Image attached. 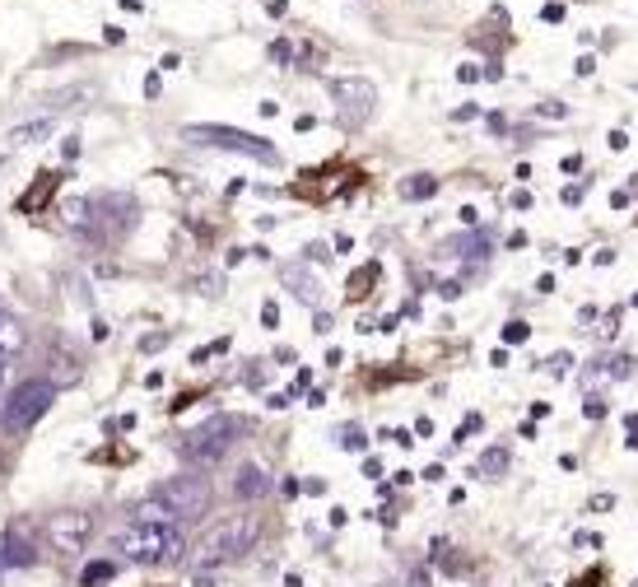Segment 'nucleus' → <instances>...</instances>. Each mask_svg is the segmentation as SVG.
<instances>
[{"instance_id": "nucleus-1", "label": "nucleus", "mask_w": 638, "mask_h": 587, "mask_svg": "<svg viewBox=\"0 0 638 587\" xmlns=\"http://www.w3.org/2000/svg\"><path fill=\"white\" fill-rule=\"evenodd\" d=\"M113 550L126 564L163 568V564H177L182 555H187V537H182L177 522H136L131 518L113 537Z\"/></svg>"}, {"instance_id": "nucleus-2", "label": "nucleus", "mask_w": 638, "mask_h": 587, "mask_svg": "<svg viewBox=\"0 0 638 587\" xmlns=\"http://www.w3.org/2000/svg\"><path fill=\"white\" fill-rule=\"evenodd\" d=\"M51 401H57V382H47V378L20 382V388H14L5 401H0V429H5L10 438L28 434V429L51 411Z\"/></svg>"}, {"instance_id": "nucleus-3", "label": "nucleus", "mask_w": 638, "mask_h": 587, "mask_svg": "<svg viewBox=\"0 0 638 587\" xmlns=\"http://www.w3.org/2000/svg\"><path fill=\"white\" fill-rule=\"evenodd\" d=\"M192 145H210V150H229V154H243V159H257V163H280L276 145H270L266 136H252V131H239V126H214V122H196L187 126Z\"/></svg>"}, {"instance_id": "nucleus-4", "label": "nucleus", "mask_w": 638, "mask_h": 587, "mask_svg": "<svg viewBox=\"0 0 638 587\" xmlns=\"http://www.w3.org/2000/svg\"><path fill=\"white\" fill-rule=\"evenodd\" d=\"M252 541H257V522H252L247 513H239V518H229V522H220V527L206 531V541L196 545V560L206 564V568L229 564V560H243L247 550H252Z\"/></svg>"}, {"instance_id": "nucleus-5", "label": "nucleus", "mask_w": 638, "mask_h": 587, "mask_svg": "<svg viewBox=\"0 0 638 587\" xmlns=\"http://www.w3.org/2000/svg\"><path fill=\"white\" fill-rule=\"evenodd\" d=\"M154 499L173 513V522H196L210 513V481L206 475H169L154 490Z\"/></svg>"}, {"instance_id": "nucleus-6", "label": "nucleus", "mask_w": 638, "mask_h": 587, "mask_svg": "<svg viewBox=\"0 0 638 587\" xmlns=\"http://www.w3.org/2000/svg\"><path fill=\"white\" fill-rule=\"evenodd\" d=\"M239 429L243 425L233 415H210L206 425H196L192 434H182V457L196 462V467H214L229 452V444H233V434H239Z\"/></svg>"}, {"instance_id": "nucleus-7", "label": "nucleus", "mask_w": 638, "mask_h": 587, "mask_svg": "<svg viewBox=\"0 0 638 587\" xmlns=\"http://www.w3.org/2000/svg\"><path fill=\"white\" fill-rule=\"evenodd\" d=\"M89 537H94V518L80 508H61L47 518V545L57 550V555H80Z\"/></svg>"}, {"instance_id": "nucleus-8", "label": "nucleus", "mask_w": 638, "mask_h": 587, "mask_svg": "<svg viewBox=\"0 0 638 587\" xmlns=\"http://www.w3.org/2000/svg\"><path fill=\"white\" fill-rule=\"evenodd\" d=\"M326 94L336 99L345 122H363L373 113V103H378V84L363 80V76H336V80H326Z\"/></svg>"}, {"instance_id": "nucleus-9", "label": "nucleus", "mask_w": 638, "mask_h": 587, "mask_svg": "<svg viewBox=\"0 0 638 587\" xmlns=\"http://www.w3.org/2000/svg\"><path fill=\"white\" fill-rule=\"evenodd\" d=\"M266 490H270V475H266V467H257V462H243L239 475H233V499H243V504L262 499Z\"/></svg>"}, {"instance_id": "nucleus-10", "label": "nucleus", "mask_w": 638, "mask_h": 587, "mask_svg": "<svg viewBox=\"0 0 638 587\" xmlns=\"http://www.w3.org/2000/svg\"><path fill=\"white\" fill-rule=\"evenodd\" d=\"M33 560V545H28V537H24V527H10L5 531V541H0V564H14V568H28Z\"/></svg>"}, {"instance_id": "nucleus-11", "label": "nucleus", "mask_w": 638, "mask_h": 587, "mask_svg": "<svg viewBox=\"0 0 638 587\" xmlns=\"http://www.w3.org/2000/svg\"><path fill=\"white\" fill-rule=\"evenodd\" d=\"M20 350H24V322L10 318V313H0V364H10Z\"/></svg>"}, {"instance_id": "nucleus-12", "label": "nucleus", "mask_w": 638, "mask_h": 587, "mask_svg": "<svg viewBox=\"0 0 638 587\" xmlns=\"http://www.w3.org/2000/svg\"><path fill=\"white\" fill-rule=\"evenodd\" d=\"M401 200H429L433 192H439V177H429V173H410V177H401Z\"/></svg>"}, {"instance_id": "nucleus-13", "label": "nucleus", "mask_w": 638, "mask_h": 587, "mask_svg": "<svg viewBox=\"0 0 638 587\" xmlns=\"http://www.w3.org/2000/svg\"><path fill=\"white\" fill-rule=\"evenodd\" d=\"M503 471H508V448H485L476 457V475H485V481H499Z\"/></svg>"}, {"instance_id": "nucleus-14", "label": "nucleus", "mask_w": 638, "mask_h": 587, "mask_svg": "<svg viewBox=\"0 0 638 587\" xmlns=\"http://www.w3.org/2000/svg\"><path fill=\"white\" fill-rule=\"evenodd\" d=\"M51 136V117H43V122H24V126H14L10 131V145H38V140H47Z\"/></svg>"}, {"instance_id": "nucleus-15", "label": "nucleus", "mask_w": 638, "mask_h": 587, "mask_svg": "<svg viewBox=\"0 0 638 587\" xmlns=\"http://www.w3.org/2000/svg\"><path fill=\"white\" fill-rule=\"evenodd\" d=\"M113 578H117V564H113V560H94V564H89L84 574H80L84 587H103V583H113Z\"/></svg>"}, {"instance_id": "nucleus-16", "label": "nucleus", "mask_w": 638, "mask_h": 587, "mask_svg": "<svg viewBox=\"0 0 638 587\" xmlns=\"http://www.w3.org/2000/svg\"><path fill=\"white\" fill-rule=\"evenodd\" d=\"M285 280H289V285H299V299H308V303H317V289H313V275H308L303 266H294V271H285Z\"/></svg>"}, {"instance_id": "nucleus-17", "label": "nucleus", "mask_w": 638, "mask_h": 587, "mask_svg": "<svg viewBox=\"0 0 638 587\" xmlns=\"http://www.w3.org/2000/svg\"><path fill=\"white\" fill-rule=\"evenodd\" d=\"M299 57V47L294 43H289V38H276V43H270V61H280V66H289V61H294Z\"/></svg>"}, {"instance_id": "nucleus-18", "label": "nucleus", "mask_w": 638, "mask_h": 587, "mask_svg": "<svg viewBox=\"0 0 638 587\" xmlns=\"http://www.w3.org/2000/svg\"><path fill=\"white\" fill-rule=\"evenodd\" d=\"M526 336H532V326H526L522 318H518V322H508V326H503V345H522Z\"/></svg>"}, {"instance_id": "nucleus-19", "label": "nucleus", "mask_w": 638, "mask_h": 587, "mask_svg": "<svg viewBox=\"0 0 638 587\" xmlns=\"http://www.w3.org/2000/svg\"><path fill=\"white\" fill-rule=\"evenodd\" d=\"M340 448H355V452H359V448H369V438H363V429L345 425V429H340Z\"/></svg>"}, {"instance_id": "nucleus-20", "label": "nucleus", "mask_w": 638, "mask_h": 587, "mask_svg": "<svg viewBox=\"0 0 638 587\" xmlns=\"http://www.w3.org/2000/svg\"><path fill=\"white\" fill-rule=\"evenodd\" d=\"M169 345V332H154V336H140V350L144 355H154V350H163Z\"/></svg>"}, {"instance_id": "nucleus-21", "label": "nucleus", "mask_w": 638, "mask_h": 587, "mask_svg": "<svg viewBox=\"0 0 638 587\" xmlns=\"http://www.w3.org/2000/svg\"><path fill=\"white\" fill-rule=\"evenodd\" d=\"M541 20H545V24H559V20H564V5H559V0H545V5H541Z\"/></svg>"}, {"instance_id": "nucleus-22", "label": "nucleus", "mask_w": 638, "mask_h": 587, "mask_svg": "<svg viewBox=\"0 0 638 587\" xmlns=\"http://www.w3.org/2000/svg\"><path fill=\"white\" fill-rule=\"evenodd\" d=\"M582 415H588V419H601V415H606V401H601V396H588V406H582Z\"/></svg>"}, {"instance_id": "nucleus-23", "label": "nucleus", "mask_w": 638, "mask_h": 587, "mask_svg": "<svg viewBox=\"0 0 638 587\" xmlns=\"http://www.w3.org/2000/svg\"><path fill=\"white\" fill-rule=\"evenodd\" d=\"M457 80H462V84H476V80H480V66H476V61H466V66L457 70Z\"/></svg>"}, {"instance_id": "nucleus-24", "label": "nucleus", "mask_w": 638, "mask_h": 587, "mask_svg": "<svg viewBox=\"0 0 638 587\" xmlns=\"http://www.w3.org/2000/svg\"><path fill=\"white\" fill-rule=\"evenodd\" d=\"M262 322L276 326V322H280V308H276V303H262Z\"/></svg>"}, {"instance_id": "nucleus-25", "label": "nucleus", "mask_w": 638, "mask_h": 587, "mask_svg": "<svg viewBox=\"0 0 638 587\" xmlns=\"http://www.w3.org/2000/svg\"><path fill=\"white\" fill-rule=\"evenodd\" d=\"M569 364H573V355H564V350H559V355L550 359V369H555V373H569Z\"/></svg>"}, {"instance_id": "nucleus-26", "label": "nucleus", "mask_w": 638, "mask_h": 587, "mask_svg": "<svg viewBox=\"0 0 638 587\" xmlns=\"http://www.w3.org/2000/svg\"><path fill=\"white\" fill-rule=\"evenodd\" d=\"M573 70H578V76H592L596 61H592V57H578V66H573Z\"/></svg>"}, {"instance_id": "nucleus-27", "label": "nucleus", "mask_w": 638, "mask_h": 587, "mask_svg": "<svg viewBox=\"0 0 638 587\" xmlns=\"http://www.w3.org/2000/svg\"><path fill=\"white\" fill-rule=\"evenodd\" d=\"M0 401H5V364H0Z\"/></svg>"}, {"instance_id": "nucleus-28", "label": "nucleus", "mask_w": 638, "mask_h": 587, "mask_svg": "<svg viewBox=\"0 0 638 587\" xmlns=\"http://www.w3.org/2000/svg\"><path fill=\"white\" fill-rule=\"evenodd\" d=\"M196 587H214V583L210 578H196Z\"/></svg>"}, {"instance_id": "nucleus-29", "label": "nucleus", "mask_w": 638, "mask_h": 587, "mask_svg": "<svg viewBox=\"0 0 638 587\" xmlns=\"http://www.w3.org/2000/svg\"><path fill=\"white\" fill-rule=\"evenodd\" d=\"M634 89H638V84H634Z\"/></svg>"}, {"instance_id": "nucleus-30", "label": "nucleus", "mask_w": 638, "mask_h": 587, "mask_svg": "<svg viewBox=\"0 0 638 587\" xmlns=\"http://www.w3.org/2000/svg\"><path fill=\"white\" fill-rule=\"evenodd\" d=\"M634 587H638V583H634Z\"/></svg>"}]
</instances>
